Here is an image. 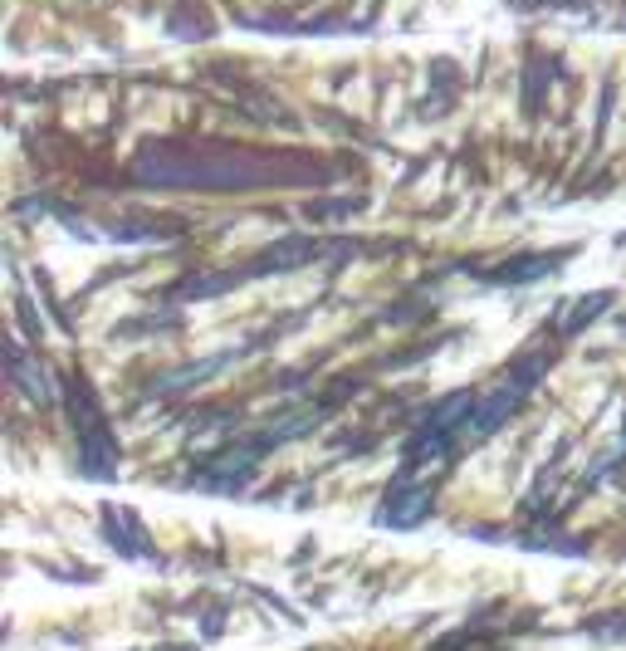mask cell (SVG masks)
I'll list each match as a JSON object with an SVG mask.
<instances>
[{
  "instance_id": "obj_7",
  "label": "cell",
  "mask_w": 626,
  "mask_h": 651,
  "mask_svg": "<svg viewBox=\"0 0 626 651\" xmlns=\"http://www.w3.org/2000/svg\"><path fill=\"white\" fill-rule=\"evenodd\" d=\"M622 451H626V436H622Z\"/></svg>"
},
{
  "instance_id": "obj_1",
  "label": "cell",
  "mask_w": 626,
  "mask_h": 651,
  "mask_svg": "<svg viewBox=\"0 0 626 651\" xmlns=\"http://www.w3.org/2000/svg\"><path fill=\"white\" fill-rule=\"evenodd\" d=\"M538 373H543V363H538V358H528V367H518V373L509 377V383H499L489 397H479L475 412H470V422L460 426L455 441H460V446H479L489 431H499V426H504L509 416H514V406L524 402V392L538 383Z\"/></svg>"
},
{
  "instance_id": "obj_2",
  "label": "cell",
  "mask_w": 626,
  "mask_h": 651,
  "mask_svg": "<svg viewBox=\"0 0 626 651\" xmlns=\"http://www.w3.org/2000/svg\"><path fill=\"white\" fill-rule=\"evenodd\" d=\"M74 426H78V471L93 475V480H108V475L117 471V446H113V436H108L103 416H98L84 383L74 387Z\"/></svg>"
},
{
  "instance_id": "obj_5",
  "label": "cell",
  "mask_w": 626,
  "mask_h": 651,
  "mask_svg": "<svg viewBox=\"0 0 626 651\" xmlns=\"http://www.w3.org/2000/svg\"><path fill=\"white\" fill-rule=\"evenodd\" d=\"M10 373H15V383L25 387L35 402H49V397H54V392H49V383H45V373H35V367H29V358L20 353V348H15V363H10Z\"/></svg>"
},
{
  "instance_id": "obj_6",
  "label": "cell",
  "mask_w": 626,
  "mask_h": 651,
  "mask_svg": "<svg viewBox=\"0 0 626 651\" xmlns=\"http://www.w3.org/2000/svg\"><path fill=\"white\" fill-rule=\"evenodd\" d=\"M606 304H612V295H592V299H577V304H573V309H567V314H563V334H573V328H583L587 318H597V314H602Z\"/></svg>"
},
{
  "instance_id": "obj_3",
  "label": "cell",
  "mask_w": 626,
  "mask_h": 651,
  "mask_svg": "<svg viewBox=\"0 0 626 651\" xmlns=\"http://www.w3.org/2000/svg\"><path fill=\"white\" fill-rule=\"evenodd\" d=\"M426 510H430V485L397 480V485H391V494L381 500L377 519H381V524H397V529H411V524H416Z\"/></svg>"
},
{
  "instance_id": "obj_4",
  "label": "cell",
  "mask_w": 626,
  "mask_h": 651,
  "mask_svg": "<svg viewBox=\"0 0 626 651\" xmlns=\"http://www.w3.org/2000/svg\"><path fill=\"white\" fill-rule=\"evenodd\" d=\"M108 539H113L123 553H142V529L133 524V514H127V510L123 514L108 510Z\"/></svg>"
}]
</instances>
